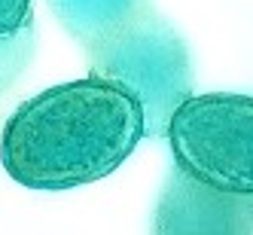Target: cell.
I'll return each mask as SVG.
<instances>
[{
  "label": "cell",
  "mask_w": 253,
  "mask_h": 235,
  "mask_svg": "<svg viewBox=\"0 0 253 235\" xmlns=\"http://www.w3.org/2000/svg\"><path fill=\"white\" fill-rule=\"evenodd\" d=\"M143 138L137 101L85 77L43 89L15 107L0 135V162L19 187L77 189L113 174Z\"/></svg>",
  "instance_id": "6da1fadb"
},
{
  "label": "cell",
  "mask_w": 253,
  "mask_h": 235,
  "mask_svg": "<svg viewBox=\"0 0 253 235\" xmlns=\"http://www.w3.org/2000/svg\"><path fill=\"white\" fill-rule=\"evenodd\" d=\"M31 6L34 0H0V37H9V34L28 28Z\"/></svg>",
  "instance_id": "52a82bcc"
},
{
  "label": "cell",
  "mask_w": 253,
  "mask_h": 235,
  "mask_svg": "<svg viewBox=\"0 0 253 235\" xmlns=\"http://www.w3.org/2000/svg\"><path fill=\"white\" fill-rule=\"evenodd\" d=\"M153 0H49L52 15L83 49H92L147 12Z\"/></svg>",
  "instance_id": "5b68a950"
},
{
  "label": "cell",
  "mask_w": 253,
  "mask_h": 235,
  "mask_svg": "<svg viewBox=\"0 0 253 235\" xmlns=\"http://www.w3.org/2000/svg\"><path fill=\"white\" fill-rule=\"evenodd\" d=\"M88 77L131 95L143 113V135L165 138L180 104L195 92L189 46L156 6L140 12L113 37L85 49Z\"/></svg>",
  "instance_id": "7a4b0ae2"
},
{
  "label": "cell",
  "mask_w": 253,
  "mask_h": 235,
  "mask_svg": "<svg viewBox=\"0 0 253 235\" xmlns=\"http://www.w3.org/2000/svg\"><path fill=\"white\" fill-rule=\"evenodd\" d=\"M150 235H253V195L208 187L174 165L159 189Z\"/></svg>",
  "instance_id": "277c9868"
},
{
  "label": "cell",
  "mask_w": 253,
  "mask_h": 235,
  "mask_svg": "<svg viewBox=\"0 0 253 235\" xmlns=\"http://www.w3.org/2000/svg\"><path fill=\"white\" fill-rule=\"evenodd\" d=\"M165 138L174 165L195 180L253 195V95H192L180 104Z\"/></svg>",
  "instance_id": "3957f363"
},
{
  "label": "cell",
  "mask_w": 253,
  "mask_h": 235,
  "mask_svg": "<svg viewBox=\"0 0 253 235\" xmlns=\"http://www.w3.org/2000/svg\"><path fill=\"white\" fill-rule=\"evenodd\" d=\"M34 49H37V31L34 22L22 31L9 34V37H0V95L22 77V70L28 67Z\"/></svg>",
  "instance_id": "8992f818"
}]
</instances>
